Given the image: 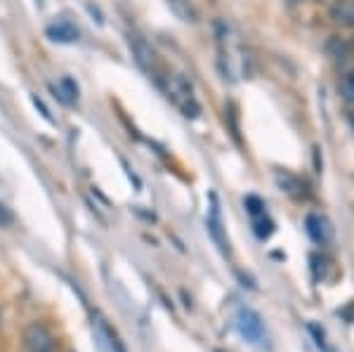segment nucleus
Here are the masks:
<instances>
[{
	"instance_id": "f257e3e1",
	"label": "nucleus",
	"mask_w": 354,
	"mask_h": 352,
	"mask_svg": "<svg viewBox=\"0 0 354 352\" xmlns=\"http://www.w3.org/2000/svg\"><path fill=\"white\" fill-rule=\"evenodd\" d=\"M168 95L173 98V102L177 104V109L182 111V116H185V118H196L198 113H201V104H198L196 98H194L192 83L187 81L182 73H175V76H170Z\"/></svg>"
},
{
	"instance_id": "f03ea898",
	"label": "nucleus",
	"mask_w": 354,
	"mask_h": 352,
	"mask_svg": "<svg viewBox=\"0 0 354 352\" xmlns=\"http://www.w3.org/2000/svg\"><path fill=\"white\" fill-rule=\"evenodd\" d=\"M236 328L250 345H265L267 331H265V324H262V317L255 310H250V308L239 310L236 312Z\"/></svg>"
},
{
	"instance_id": "7ed1b4c3",
	"label": "nucleus",
	"mask_w": 354,
	"mask_h": 352,
	"mask_svg": "<svg viewBox=\"0 0 354 352\" xmlns=\"http://www.w3.org/2000/svg\"><path fill=\"white\" fill-rule=\"evenodd\" d=\"M21 348L24 352H55V336L48 326L33 322L21 331Z\"/></svg>"
},
{
	"instance_id": "20e7f679",
	"label": "nucleus",
	"mask_w": 354,
	"mask_h": 352,
	"mask_svg": "<svg viewBox=\"0 0 354 352\" xmlns=\"http://www.w3.org/2000/svg\"><path fill=\"white\" fill-rule=\"evenodd\" d=\"M128 45L142 71H147V73L156 71V53H153V48L140 36V33H128Z\"/></svg>"
},
{
	"instance_id": "39448f33",
	"label": "nucleus",
	"mask_w": 354,
	"mask_h": 352,
	"mask_svg": "<svg viewBox=\"0 0 354 352\" xmlns=\"http://www.w3.org/2000/svg\"><path fill=\"white\" fill-rule=\"evenodd\" d=\"M213 201V208H210V215H208V232L210 237L215 239V243L220 246L222 253H230V241L225 239V232H222V220H220V208H218V196H210Z\"/></svg>"
},
{
	"instance_id": "423d86ee",
	"label": "nucleus",
	"mask_w": 354,
	"mask_h": 352,
	"mask_svg": "<svg viewBox=\"0 0 354 352\" xmlns=\"http://www.w3.org/2000/svg\"><path fill=\"white\" fill-rule=\"evenodd\" d=\"M45 36L55 43H76L81 33H78V28L73 24H68V21H55V24L45 28Z\"/></svg>"
},
{
	"instance_id": "0eeeda50",
	"label": "nucleus",
	"mask_w": 354,
	"mask_h": 352,
	"mask_svg": "<svg viewBox=\"0 0 354 352\" xmlns=\"http://www.w3.org/2000/svg\"><path fill=\"white\" fill-rule=\"evenodd\" d=\"M274 180H277L279 189L286 192L290 198H305V185H302L295 175L286 173V170H277V173H274Z\"/></svg>"
},
{
	"instance_id": "6e6552de",
	"label": "nucleus",
	"mask_w": 354,
	"mask_h": 352,
	"mask_svg": "<svg viewBox=\"0 0 354 352\" xmlns=\"http://www.w3.org/2000/svg\"><path fill=\"white\" fill-rule=\"evenodd\" d=\"M307 234L312 237L314 243H328L330 241V227L324 218H319V215H307Z\"/></svg>"
},
{
	"instance_id": "1a4fd4ad",
	"label": "nucleus",
	"mask_w": 354,
	"mask_h": 352,
	"mask_svg": "<svg viewBox=\"0 0 354 352\" xmlns=\"http://www.w3.org/2000/svg\"><path fill=\"white\" fill-rule=\"evenodd\" d=\"M55 98L66 106H73L78 102V83L73 78H62L59 85H53Z\"/></svg>"
},
{
	"instance_id": "9d476101",
	"label": "nucleus",
	"mask_w": 354,
	"mask_h": 352,
	"mask_svg": "<svg viewBox=\"0 0 354 352\" xmlns=\"http://www.w3.org/2000/svg\"><path fill=\"white\" fill-rule=\"evenodd\" d=\"M326 50H328L330 59H333V62H340V64H342V62L350 59V53H352L350 45H347V43L342 41V38H338V36L330 38L328 45H326Z\"/></svg>"
},
{
	"instance_id": "9b49d317",
	"label": "nucleus",
	"mask_w": 354,
	"mask_h": 352,
	"mask_svg": "<svg viewBox=\"0 0 354 352\" xmlns=\"http://www.w3.org/2000/svg\"><path fill=\"white\" fill-rule=\"evenodd\" d=\"M168 8L182 21H196V8L192 5V0H168Z\"/></svg>"
},
{
	"instance_id": "f8f14e48",
	"label": "nucleus",
	"mask_w": 354,
	"mask_h": 352,
	"mask_svg": "<svg viewBox=\"0 0 354 352\" xmlns=\"http://www.w3.org/2000/svg\"><path fill=\"white\" fill-rule=\"evenodd\" d=\"M333 19L340 21V24L354 28V0H342L340 5H335V8H333Z\"/></svg>"
},
{
	"instance_id": "ddd939ff",
	"label": "nucleus",
	"mask_w": 354,
	"mask_h": 352,
	"mask_svg": "<svg viewBox=\"0 0 354 352\" xmlns=\"http://www.w3.org/2000/svg\"><path fill=\"white\" fill-rule=\"evenodd\" d=\"M97 328H100V336H104V338H106V345H109V350H111V352H125L123 343H121V338H118L116 333H113L111 328L106 326L102 319L97 322Z\"/></svg>"
},
{
	"instance_id": "4468645a",
	"label": "nucleus",
	"mask_w": 354,
	"mask_h": 352,
	"mask_svg": "<svg viewBox=\"0 0 354 352\" xmlns=\"http://www.w3.org/2000/svg\"><path fill=\"white\" fill-rule=\"evenodd\" d=\"M243 206H245V211H248L253 218H260V215H265V201H262L260 196H245V201H243Z\"/></svg>"
},
{
	"instance_id": "2eb2a0df",
	"label": "nucleus",
	"mask_w": 354,
	"mask_h": 352,
	"mask_svg": "<svg viewBox=\"0 0 354 352\" xmlns=\"http://www.w3.org/2000/svg\"><path fill=\"white\" fill-rule=\"evenodd\" d=\"M253 227H255V234L260 237V239H270L272 237V232H274V223L270 218H255V223H253Z\"/></svg>"
},
{
	"instance_id": "dca6fc26",
	"label": "nucleus",
	"mask_w": 354,
	"mask_h": 352,
	"mask_svg": "<svg viewBox=\"0 0 354 352\" xmlns=\"http://www.w3.org/2000/svg\"><path fill=\"white\" fill-rule=\"evenodd\" d=\"M340 93H342V98H345L347 102H352V104H354V69L347 73L345 78H342Z\"/></svg>"
},
{
	"instance_id": "f3484780",
	"label": "nucleus",
	"mask_w": 354,
	"mask_h": 352,
	"mask_svg": "<svg viewBox=\"0 0 354 352\" xmlns=\"http://www.w3.org/2000/svg\"><path fill=\"white\" fill-rule=\"evenodd\" d=\"M31 102H33V106H36V109H38V111H41V116L45 118V121H48V123H50V126H55V118H53V116H50L48 106H45V104H43V102H41V100H38V98H36V95H33V98H31Z\"/></svg>"
}]
</instances>
